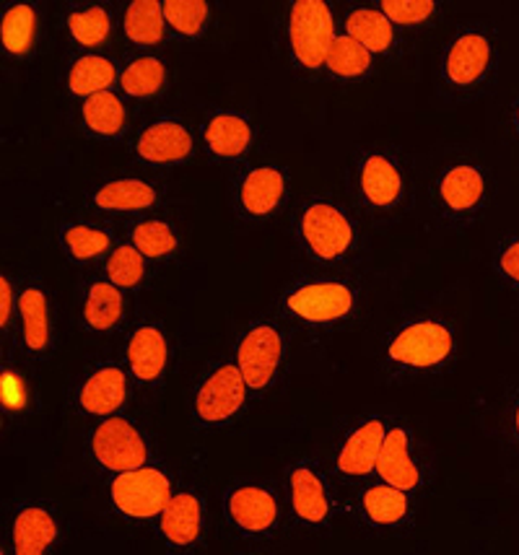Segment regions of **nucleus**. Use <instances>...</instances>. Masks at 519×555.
Here are the masks:
<instances>
[{"instance_id":"obj_2","label":"nucleus","mask_w":519,"mask_h":555,"mask_svg":"<svg viewBox=\"0 0 519 555\" xmlns=\"http://www.w3.org/2000/svg\"><path fill=\"white\" fill-rule=\"evenodd\" d=\"M496 171L468 149H444L420 167L416 214L433 234L476 229L496 203Z\"/></svg>"},{"instance_id":"obj_24","label":"nucleus","mask_w":519,"mask_h":555,"mask_svg":"<svg viewBox=\"0 0 519 555\" xmlns=\"http://www.w3.org/2000/svg\"><path fill=\"white\" fill-rule=\"evenodd\" d=\"M159 532L172 551H193L206 532V504L195 491H177L159 517Z\"/></svg>"},{"instance_id":"obj_16","label":"nucleus","mask_w":519,"mask_h":555,"mask_svg":"<svg viewBox=\"0 0 519 555\" xmlns=\"http://www.w3.org/2000/svg\"><path fill=\"white\" fill-rule=\"evenodd\" d=\"M70 395H74L76 413L87 415V418L104 421L120 415L130 395L128 366H122L120 361L94 363L78 376Z\"/></svg>"},{"instance_id":"obj_19","label":"nucleus","mask_w":519,"mask_h":555,"mask_svg":"<svg viewBox=\"0 0 519 555\" xmlns=\"http://www.w3.org/2000/svg\"><path fill=\"white\" fill-rule=\"evenodd\" d=\"M223 517L245 538H268L278 530L281 504L268 486L239 483L223 493Z\"/></svg>"},{"instance_id":"obj_12","label":"nucleus","mask_w":519,"mask_h":555,"mask_svg":"<svg viewBox=\"0 0 519 555\" xmlns=\"http://www.w3.org/2000/svg\"><path fill=\"white\" fill-rule=\"evenodd\" d=\"M89 454L102 470L120 475L151 465V441L135 421L112 415L91 428Z\"/></svg>"},{"instance_id":"obj_18","label":"nucleus","mask_w":519,"mask_h":555,"mask_svg":"<svg viewBox=\"0 0 519 555\" xmlns=\"http://www.w3.org/2000/svg\"><path fill=\"white\" fill-rule=\"evenodd\" d=\"M252 117L239 109H213L200 122V149L213 164H245L255 149Z\"/></svg>"},{"instance_id":"obj_33","label":"nucleus","mask_w":519,"mask_h":555,"mask_svg":"<svg viewBox=\"0 0 519 555\" xmlns=\"http://www.w3.org/2000/svg\"><path fill=\"white\" fill-rule=\"evenodd\" d=\"M112 26H115V16L104 3H81L65 13V31H68L70 42L89 52L109 42Z\"/></svg>"},{"instance_id":"obj_3","label":"nucleus","mask_w":519,"mask_h":555,"mask_svg":"<svg viewBox=\"0 0 519 555\" xmlns=\"http://www.w3.org/2000/svg\"><path fill=\"white\" fill-rule=\"evenodd\" d=\"M418 182V164L390 141L353 149L343 169L346 201L372 231L392 229L416 214Z\"/></svg>"},{"instance_id":"obj_41","label":"nucleus","mask_w":519,"mask_h":555,"mask_svg":"<svg viewBox=\"0 0 519 555\" xmlns=\"http://www.w3.org/2000/svg\"><path fill=\"white\" fill-rule=\"evenodd\" d=\"M494 270L509 288L519 291V234H507L494 249Z\"/></svg>"},{"instance_id":"obj_31","label":"nucleus","mask_w":519,"mask_h":555,"mask_svg":"<svg viewBox=\"0 0 519 555\" xmlns=\"http://www.w3.org/2000/svg\"><path fill=\"white\" fill-rule=\"evenodd\" d=\"M65 86H68V94L76 99H89L94 94H104V91H115V86H120V68L115 61H109L107 55L100 52H83L74 63L68 65L65 73Z\"/></svg>"},{"instance_id":"obj_6","label":"nucleus","mask_w":519,"mask_h":555,"mask_svg":"<svg viewBox=\"0 0 519 555\" xmlns=\"http://www.w3.org/2000/svg\"><path fill=\"white\" fill-rule=\"evenodd\" d=\"M502 81V44L489 24H459L442 39L433 61V89L450 107L491 96Z\"/></svg>"},{"instance_id":"obj_11","label":"nucleus","mask_w":519,"mask_h":555,"mask_svg":"<svg viewBox=\"0 0 519 555\" xmlns=\"http://www.w3.org/2000/svg\"><path fill=\"white\" fill-rule=\"evenodd\" d=\"M172 495V478L159 465H143L138 470L120 473L109 483V501L115 512L133 521L159 519Z\"/></svg>"},{"instance_id":"obj_37","label":"nucleus","mask_w":519,"mask_h":555,"mask_svg":"<svg viewBox=\"0 0 519 555\" xmlns=\"http://www.w3.org/2000/svg\"><path fill=\"white\" fill-rule=\"evenodd\" d=\"M377 5L392 24L416 39L433 29L444 16V3H437V0H382Z\"/></svg>"},{"instance_id":"obj_10","label":"nucleus","mask_w":519,"mask_h":555,"mask_svg":"<svg viewBox=\"0 0 519 555\" xmlns=\"http://www.w3.org/2000/svg\"><path fill=\"white\" fill-rule=\"evenodd\" d=\"M249 387L234 359L213 361L195 382L190 415L203 431H221L245 413Z\"/></svg>"},{"instance_id":"obj_43","label":"nucleus","mask_w":519,"mask_h":555,"mask_svg":"<svg viewBox=\"0 0 519 555\" xmlns=\"http://www.w3.org/2000/svg\"><path fill=\"white\" fill-rule=\"evenodd\" d=\"M507 431L515 441V447L519 449V387L511 392V398L507 402Z\"/></svg>"},{"instance_id":"obj_9","label":"nucleus","mask_w":519,"mask_h":555,"mask_svg":"<svg viewBox=\"0 0 519 555\" xmlns=\"http://www.w3.org/2000/svg\"><path fill=\"white\" fill-rule=\"evenodd\" d=\"M288 327L278 317H260L247 322L234 343V361L245 376L249 392H273L284 382L288 369Z\"/></svg>"},{"instance_id":"obj_4","label":"nucleus","mask_w":519,"mask_h":555,"mask_svg":"<svg viewBox=\"0 0 519 555\" xmlns=\"http://www.w3.org/2000/svg\"><path fill=\"white\" fill-rule=\"evenodd\" d=\"M288 231L307 270H364L372 257V229L346 197L333 193L297 197Z\"/></svg>"},{"instance_id":"obj_22","label":"nucleus","mask_w":519,"mask_h":555,"mask_svg":"<svg viewBox=\"0 0 519 555\" xmlns=\"http://www.w3.org/2000/svg\"><path fill=\"white\" fill-rule=\"evenodd\" d=\"M125 366L141 389L161 387L169 369V338L161 322H141L125 340Z\"/></svg>"},{"instance_id":"obj_5","label":"nucleus","mask_w":519,"mask_h":555,"mask_svg":"<svg viewBox=\"0 0 519 555\" xmlns=\"http://www.w3.org/2000/svg\"><path fill=\"white\" fill-rule=\"evenodd\" d=\"M369 309L364 270H304L275 296L273 312L286 327L340 333L359 325Z\"/></svg>"},{"instance_id":"obj_34","label":"nucleus","mask_w":519,"mask_h":555,"mask_svg":"<svg viewBox=\"0 0 519 555\" xmlns=\"http://www.w3.org/2000/svg\"><path fill=\"white\" fill-rule=\"evenodd\" d=\"M169 83V70L167 63L161 61L159 55H151V52H143V55L130 57L128 63L120 68V94L128 99H138V102H148V99H156L167 89Z\"/></svg>"},{"instance_id":"obj_39","label":"nucleus","mask_w":519,"mask_h":555,"mask_svg":"<svg viewBox=\"0 0 519 555\" xmlns=\"http://www.w3.org/2000/svg\"><path fill=\"white\" fill-rule=\"evenodd\" d=\"M148 262L133 244L122 242L104 260V278L120 291H135L148 281Z\"/></svg>"},{"instance_id":"obj_8","label":"nucleus","mask_w":519,"mask_h":555,"mask_svg":"<svg viewBox=\"0 0 519 555\" xmlns=\"http://www.w3.org/2000/svg\"><path fill=\"white\" fill-rule=\"evenodd\" d=\"M229 206L245 227H271L294 208L291 175L284 164L275 162L239 164L229 182Z\"/></svg>"},{"instance_id":"obj_35","label":"nucleus","mask_w":519,"mask_h":555,"mask_svg":"<svg viewBox=\"0 0 519 555\" xmlns=\"http://www.w3.org/2000/svg\"><path fill=\"white\" fill-rule=\"evenodd\" d=\"M169 29L164 22V3L159 0H133L122 11V37L141 50L159 48Z\"/></svg>"},{"instance_id":"obj_30","label":"nucleus","mask_w":519,"mask_h":555,"mask_svg":"<svg viewBox=\"0 0 519 555\" xmlns=\"http://www.w3.org/2000/svg\"><path fill=\"white\" fill-rule=\"evenodd\" d=\"M78 122L83 133L102 141H117L128 133V107L120 91H104L83 99L78 109Z\"/></svg>"},{"instance_id":"obj_25","label":"nucleus","mask_w":519,"mask_h":555,"mask_svg":"<svg viewBox=\"0 0 519 555\" xmlns=\"http://www.w3.org/2000/svg\"><path fill=\"white\" fill-rule=\"evenodd\" d=\"M57 538H61V525L48 504L29 501L16 506L11 519L13 555H48Z\"/></svg>"},{"instance_id":"obj_14","label":"nucleus","mask_w":519,"mask_h":555,"mask_svg":"<svg viewBox=\"0 0 519 555\" xmlns=\"http://www.w3.org/2000/svg\"><path fill=\"white\" fill-rule=\"evenodd\" d=\"M286 501L294 521L310 532H322L333 521V493L317 462L299 460L286 470Z\"/></svg>"},{"instance_id":"obj_32","label":"nucleus","mask_w":519,"mask_h":555,"mask_svg":"<svg viewBox=\"0 0 519 555\" xmlns=\"http://www.w3.org/2000/svg\"><path fill=\"white\" fill-rule=\"evenodd\" d=\"M128 242L151 262H167L182 249V234L169 218L141 216L130 223Z\"/></svg>"},{"instance_id":"obj_27","label":"nucleus","mask_w":519,"mask_h":555,"mask_svg":"<svg viewBox=\"0 0 519 555\" xmlns=\"http://www.w3.org/2000/svg\"><path fill=\"white\" fill-rule=\"evenodd\" d=\"M42 37L37 3H9L0 13V50L13 63L31 61Z\"/></svg>"},{"instance_id":"obj_29","label":"nucleus","mask_w":519,"mask_h":555,"mask_svg":"<svg viewBox=\"0 0 519 555\" xmlns=\"http://www.w3.org/2000/svg\"><path fill=\"white\" fill-rule=\"evenodd\" d=\"M57 244L70 262H89L109 257L115 244V231L94 221H63L57 229Z\"/></svg>"},{"instance_id":"obj_42","label":"nucleus","mask_w":519,"mask_h":555,"mask_svg":"<svg viewBox=\"0 0 519 555\" xmlns=\"http://www.w3.org/2000/svg\"><path fill=\"white\" fill-rule=\"evenodd\" d=\"M18 312V291L9 275H0V333L9 335Z\"/></svg>"},{"instance_id":"obj_17","label":"nucleus","mask_w":519,"mask_h":555,"mask_svg":"<svg viewBox=\"0 0 519 555\" xmlns=\"http://www.w3.org/2000/svg\"><path fill=\"white\" fill-rule=\"evenodd\" d=\"M18 340L26 359L42 361L55 350V299L39 278L18 286Z\"/></svg>"},{"instance_id":"obj_36","label":"nucleus","mask_w":519,"mask_h":555,"mask_svg":"<svg viewBox=\"0 0 519 555\" xmlns=\"http://www.w3.org/2000/svg\"><path fill=\"white\" fill-rule=\"evenodd\" d=\"M374 65H377V57L364 44H359L353 37L338 31L330 52H327L325 76L340 83H359L372 78Z\"/></svg>"},{"instance_id":"obj_45","label":"nucleus","mask_w":519,"mask_h":555,"mask_svg":"<svg viewBox=\"0 0 519 555\" xmlns=\"http://www.w3.org/2000/svg\"><path fill=\"white\" fill-rule=\"evenodd\" d=\"M0 555H5V551H0Z\"/></svg>"},{"instance_id":"obj_44","label":"nucleus","mask_w":519,"mask_h":555,"mask_svg":"<svg viewBox=\"0 0 519 555\" xmlns=\"http://www.w3.org/2000/svg\"><path fill=\"white\" fill-rule=\"evenodd\" d=\"M504 120H507V130L509 135L515 138V141L519 143V91L515 96L509 99L507 104V115H504Z\"/></svg>"},{"instance_id":"obj_1","label":"nucleus","mask_w":519,"mask_h":555,"mask_svg":"<svg viewBox=\"0 0 519 555\" xmlns=\"http://www.w3.org/2000/svg\"><path fill=\"white\" fill-rule=\"evenodd\" d=\"M463 353V327L444 304L420 301L392 317L374 340V366L387 382L450 374Z\"/></svg>"},{"instance_id":"obj_21","label":"nucleus","mask_w":519,"mask_h":555,"mask_svg":"<svg viewBox=\"0 0 519 555\" xmlns=\"http://www.w3.org/2000/svg\"><path fill=\"white\" fill-rule=\"evenodd\" d=\"M390 423L382 415H366L343 436L335 449L333 470L343 480H366L377 475V462L382 454Z\"/></svg>"},{"instance_id":"obj_20","label":"nucleus","mask_w":519,"mask_h":555,"mask_svg":"<svg viewBox=\"0 0 519 555\" xmlns=\"http://www.w3.org/2000/svg\"><path fill=\"white\" fill-rule=\"evenodd\" d=\"M161 190L146 177L120 175L102 180L87 193V208L96 216H146L161 206Z\"/></svg>"},{"instance_id":"obj_26","label":"nucleus","mask_w":519,"mask_h":555,"mask_svg":"<svg viewBox=\"0 0 519 555\" xmlns=\"http://www.w3.org/2000/svg\"><path fill=\"white\" fill-rule=\"evenodd\" d=\"M359 517L369 530L377 532L405 530V525H411L413 519L411 493L387 486L382 480L366 486L359 495Z\"/></svg>"},{"instance_id":"obj_38","label":"nucleus","mask_w":519,"mask_h":555,"mask_svg":"<svg viewBox=\"0 0 519 555\" xmlns=\"http://www.w3.org/2000/svg\"><path fill=\"white\" fill-rule=\"evenodd\" d=\"M164 22L169 35L180 42H198L210 24V3L206 0H164Z\"/></svg>"},{"instance_id":"obj_23","label":"nucleus","mask_w":519,"mask_h":555,"mask_svg":"<svg viewBox=\"0 0 519 555\" xmlns=\"http://www.w3.org/2000/svg\"><path fill=\"white\" fill-rule=\"evenodd\" d=\"M377 478L405 493H416L426 486V467L418 460L416 439L408 426H390L377 462Z\"/></svg>"},{"instance_id":"obj_40","label":"nucleus","mask_w":519,"mask_h":555,"mask_svg":"<svg viewBox=\"0 0 519 555\" xmlns=\"http://www.w3.org/2000/svg\"><path fill=\"white\" fill-rule=\"evenodd\" d=\"M35 389H31L26 376L13 366H3L0 372V400H3V411L9 415H22L29 411V402Z\"/></svg>"},{"instance_id":"obj_13","label":"nucleus","mask_w":519,"mask_h":555,"mask_svg":"<svg viewBox=\"0 0 519 555\" xmlns=\"http://www.w3.org/2000/svg\"><path fill=\"white\" fill-rule=\"evenodd\" d=\"M130 151L143 167L172 169L193 162L195 151H198V138H195L185 120L164 115L154 117L138 130L133 143H130Z\"/></svg>"},{"instance_id":"obj_15","label":"nucleus","mask_w":519,"mask_h":555,"mask_svg":"<svg viewBox=\"0 0 519 555\" xmlns=\"http://www.w3.org/2000/svg\"><path fill=\"white\" fill-rule=\"evenodd\" d=\"M343 35L364 44L374 57L390 63L408 61L416 48V37L392 24L377 3H348L343 9Z\"/></svg>"},{"instance_id":"obj_28","label":"nucleus","mask_w":519,"mask_h":555,"mask_svg":"<svg viewBox=\"0 0 519 555\" xmlns=\"http://www.w3.org/2000/svg\"><path fill=\"white\" fill-rule=\"evenodd\" d=\"M125 320V291L107 278H89L81 288V322L89 333H115Z\"/></svg>"},{"instance_id":"obj_7","label":"nucleus","mask_w":519,"mask_h":555,"mask_svg":"<svg viewBox=\"0 0 519 555\" xmlns=\"http://www.w3.org/2000/svg\"><path fill=\"white\" fill-rule=\"evenodd\" d=\"M338 37V16L325 0H291L278 13V52L304 81L325 76L327 52Z\"/></svg>"}]
</instances>
